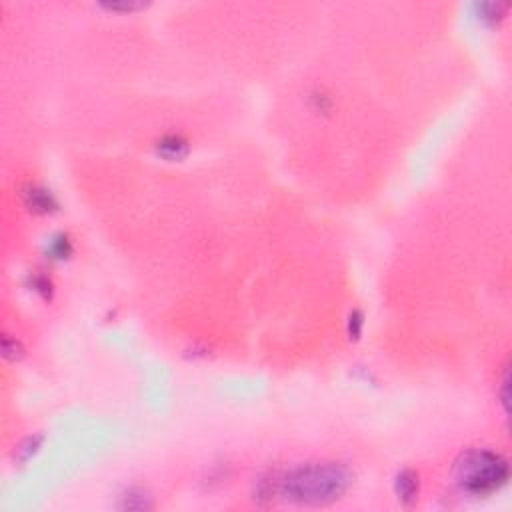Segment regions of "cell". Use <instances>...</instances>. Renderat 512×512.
Instances as JSON below:
<instances>
[{
	"label": "cell",
	"mask_w": 512,
	"mask_h": 512,
	"mask_svg": "<svg viewBox=\"0 0 512 512\" xmlns=\"http://www.w3.org/2000/svg\"><path fill=\"white\" fill-rule=\"evenodd\" d=\"M508 476L506 462L498 454L480 452L472 454L466 464H462V478L466 486L474 492H488L498 488Z\"/></svg>",
	"instance_id": "1"
},
{
	"label": "cell",
	"mask_w": 512,
	"mask_h": 512,
	"mask_svg": "<svg viewBox=\"0 0 512 512\" xmlns=\"http://www.w3.org/2000/svg\"><path fill=\"white\" fill-rule=\"evenodd\" d=\"M294 484L298 486V494L308 498H322L330 492H338L344 484V476L336 468H310L300 470L294 478Z\"/></svg>",
	"instance_id": "2"
}]
</instances>
